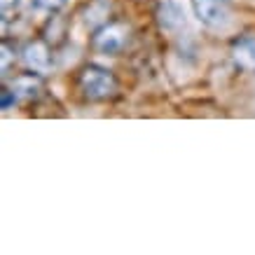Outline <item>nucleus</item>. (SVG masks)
I'll return each instance as SVG.
<instances>
[{"instance_id": "1", "label": "nucleus", "mask_w": 255, "mask_h": 255, "mask_svg": "<svg viewBox=\"0 0 255 255\" xmlns=\"http://www.w3.org/2000/svg\"><path fill=\"white\" fill-rule=\"evenodd\" d=\"M78 87L87 101L99 103V101L113 99L117 94V78L108 68L96 66V63H89V66H85V68L80 70Z\"/></svg>"}, {"instance_id": "2", "label": "nucleus", "mask_w": 255, "mask_h": 255, "mask_svg": "<svg viewBox=\"0 0 255 255\" xmlns=\"http://www.w3.org/2000/svg\"><path fill=\"white\" fill-rule=\"evenodd\" d=\"M194 14L209 28H227L230 23V9L225 7L223 0H192Z\"/></svg>"}, {"instance_id": "3", "label": "nucleus", "mask_w": 255, "mask_h": 255, "mask_svg": "<svg viewBox=\"0 0 255 255\" xmlns=\"http://www.w3.org/2000/svg\"><path fill=\"white\" fill-rule=\"evenodd\" d=\"M127 42V31L117 23H106L101 26V31L94 35V45L103 54H117Z\"/></svg>"}, {"instance_id": "4", "label": "nucleus", "mask_w": 255, "mask_h": 255, "mask_svg": "<svg viewBox=\"0 0 255 255\" xmlns=\"http://www.w3.org/2000/svg\"><path fill=\"white\" fill-rule=\"evenodd\" d=\"M23 61L28 68H33L35 73H47L49 70V63H52V56H49V47L42 42V40H33L23 47Z\"/></svg>"}, {"instance_id": "5", "label": "nucleus", "mask_w": 255, "mask_h": 255, "mask_svg": "<svg viewBox=\"0 0 255 255\" xmlns=\"http://www.w3.org/2000/svg\"><path fill=\"white\" fill-rule=\"evenodd\" d=\"M234 63L244 70H255V35H244L232 45Z\"/></svg>"}, {"instance_id": "6", "label": "nucleus", "mask_w": 255, "mask_h": 255, "mask_svg": "<svg viewBox=\"0 0 255 255\" xmlns=\"http://www.w3.org/2000/svg\"><path fill=\"white\" fill-rule=\"evenodd\" d=\"M14 101H16L14 92H7V89H2V96H0V108L7 110L9 106H14Z\"/></svg>"}, {"instance_id": "7", "label": "nucleus", "mask_w": 255, "mask_h": 255, "mask_svg": "<svg viewBox=\"0 0 255 255\" xmlns=\"http://www.w3.org/2000/svg\"><path fill=\"white\" fill-rule=\"evenodd\" d=\"M42 7H49V9H56V7H61L66 0H38Z\"/></svg>"}]
</instances>
